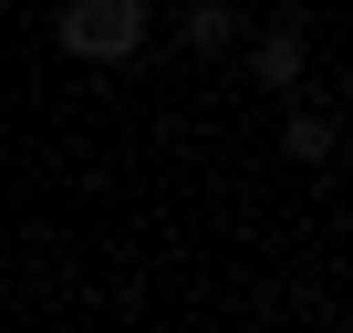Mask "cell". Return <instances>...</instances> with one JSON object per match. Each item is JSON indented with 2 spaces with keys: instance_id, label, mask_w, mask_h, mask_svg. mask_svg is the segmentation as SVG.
<instances>
[{
  "instance_id": "obj_4",
  "label": "cell",
  "mask_w": 353,
  "mask_h": 333,
  "mask_svg": "<svg viewBox=\"0 0 353 333\" xmlns=\"http://www.w3.org/2000/svg\"><path fill=\"white\" fill-rule=\"evenodd\" d=\"M239 32V11H229V0H188V11H176V42H188V53H219Z\"/></svg>"
},
{
  "instance_id": "obj_2",
  "label": "cell",
  "mask_w": 353,
  "mask_h": 333,
  "mask_svg": "<svg viewBox=\"0 0 353 333\" xmlns=\"http://www.w3.org/2000/svg\"><path fill=\"white\" fill-rule=\"evenodd\" d=\"M250 73H260L270 94H291V84L312 73V32H301V21H270V32L250 42Z\"/></svg>"
},
{
  "instance_id": "obj_1",
  "label": "cell",
  "mask_w": 353,
  "mask_h": 333,
  "mask_svg": "<svg viewBox=\"0 0 353 333\" xmlns=\"http://www.w3.org/2000/svg\"><path fill=\"white\" fill-rule=\"evenodd\" d=\"M145 32H156V0H63L52 11V42L73 63H135Z\"/></svg>"
},
{
  "instance_id": "obj_3",
  "label": "cell",
  "mask_w": 353,
  "mask_h": 333,
  "mask_svg": "<svg viewBox=\"0 0 353 333\" xmlns=\"http://www.w3.org/2000/svg\"><path fill=\"white\" fill-rule=\"evenodd\" d=\"M332 146H343V125H332V115H312V104H291V115H281V156H291V166H332Z\"/></svg>"
}]
</instances>
